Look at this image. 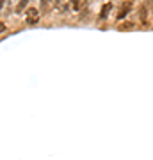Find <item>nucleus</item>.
<instances>
[{"instance_id": "3", "label": "nucleus", "mask_w": 153, "mask_h": 160, "mask_svg": "<svg viewBox=\"0 0 153 160\" xmlns=\"http://www.w3.org/2000/svg\"><path fill=\"white\" fill-rule=\"evenodd\" d=\"M139 18H141V23L144 25V27H148V7L146 4H141V7H139Z\"/></svg>"}, {"instance_id": "9", "label": "nucleus", "mask_w": 153, "mask_h": 160, "mask_svg": "<svg viewBox=\"0 0 153 160\" xmlns=\"http://www.w3.org/2000/svg\"><path fill=\"white\" fill-rule=\"evenodd\" d=\"M4 30H6V23H2V22H0V34H2Z\"/></svg>"}, {"instance_id": "11", "label": "nucleus", "mask_w": 153, "mask_h": 160, "mask_svg": "<svg viewBox=\"0 0 153 160\" xmlns=\"http://www.w3.org/2000/svg\"><path fill=\"white\" fill-rule=\"evenodd\" d=\"M2 7H4V2H2V0H0V11H2Z\"/></svg>"}, {"instance_id": "8", "label": "nucleus", "mask_w": 153, "mask_h": 160, "mask_svg": "<svg viewBox=\"0 0 153 160\" xmlns=\"http://www.w3.org/2000/svg\"><path fill=\"white\" fill-rule=\"evenodd\" d=\"M50 2H52V0H41V9H43V11H46Z\"/></svg>"}, {"instance_id": "1", "label": "nucleus", "mask_w": 153, "mask_h": 160, "mask_svg": "<svg viewBox=\"0 0 153 160\" xmlns=\"http://www.w3.org/2000/svg\"><path fill=\"white\" fill-rule=\"evenodd\" d=\"M132 11V2L130 0H125L123 4H121V7H119V11H118V22H121V20H125L126 16H128V12Z\"/></svg>"}, {"instance_id": "7", "label": "nucleus", "mask_w": 153, "mask_h": 160, "mask_svg": "<svg viewBox=\"0 0 153 160\" xmlns=\"http://www.w3.org/2000/svg\"><path fill=\"white\" fill-rule=\"evenodd\" d=\"M71 4H73V7L75 9H80V7L84 6V0H69Z\"/></svg>"}, {"instance_id": "4", "label": "nucleus", "mask_w": 153, "mask_h": 160, "mask_svg": "<svg viewBox=\"0 0 153 160\" xmlns=\"http://www.w3.org/2000/svg\"><path fill=\"white\" fill-rule=\"evenodd\" d=\"M110 9H112V4H110V2H107V4L102 7V11H100L98 18H100V20H107V16H109V12H110Z\"/></svg>"}, {"instance_id": "6", "label": "nucleus", "mask_w": 153, "mask_h": 160, "mask_svg": "<svg viewBox=\"0 0 153 160\" xmlns=\"http://www.w3.org/2000/svg\"><path fill=\"white\" fill-rule=\"evenodd\" d=\"M134 29V23H121L119 25V30H130Z\"/></svg>"}, {"instance_id": "10", "label": "nucleus", "mask_w": 153, "mask_h": 160, "mask_svg": "<svg viewBox=\"0 0 153 160\" xmlns=\"http://www.w3.org/2000/svg\"><path fill=\"white\" fill-rule=\"evenodd\" d=\"M150 7H151V14H153V0H150Z\"/></svg>"}, {"instance_id": "5", "label": "nucleus", "mask_w": 153, "mask_h": 160, "mask_svg": "<svg viewBox=\"0 0 153 160\" xmlns=\"http://www.w3.org/2000/svg\"><path fill=\"white\" fill-rule=\"evenodd\" d=\"M27 4H28V0H20V2H18V6H16V12L25 11V7H27Z\"/></svg>"}, {"instance_id": "2", "label": "nucleus", "mask_w": 153, "mask_h": 160, "mask_svg": "<svg viewBox=\"0 0 153 160\" xmlns=\"http://www.w3.org/2000/svg\"><path fill=\"white\" fill-rule=\"evenodd\" d=\"M38 20H39V12H38V9H34V7L27 9V23H28V25L38 23Z\"/></svg>"}]
</instances>
